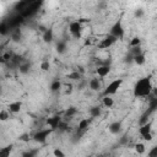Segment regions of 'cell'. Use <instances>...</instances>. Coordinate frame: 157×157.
<instances>
[{
	"label": "cell",
	"instance_id": "1",
	"mask_svg": "<svg viewBox=\"0 0 157 157\" xmlns=\"http://www.w3.org/2000/svg\"><path fill=\"white\" fill-rule=\"evenodd\" d=\"M152 90H153V86L151 84L150 77H142L135 84L134 96L135 97H148Z\"/></svg>",
	"mask_w": 157,
	"mask_h": 157
},
{
	"label": "cell",
	"instance_id": "2",
	"mask_svg": "<svg viewBox=\"0 0 157 157\" xmlns=\"http://www.w3.org/2000/svg\"><path fill=\"white\" fill-rule=\"evenodd\" d=\"M122 84H123V79H116V80H113V81L106 87V90H104V96H112V95L117 93L118 90L120 88Z\"/></svg>",
	"mask_w": 157,
	"mask_h": 157
},
{
	"label": "cell",
	"instance_id": "3",
	"mask_svg": "<svg viewBox=\"0 0 157 157\" xmlns=\"http://www.w3.org/2000/svg\"><path fill=\"white\" fill-rule=\"evenodd\" d=\"M81 31H82V25H81L79 21H73V22L69 25V32H70L73 36L80 37Z\"/></svg>",
	"mask_w": 157,
	"mask_h": 157
},
{
	"label": "cell",
	"instance_id": "4",
	"mask_svg": "<svg viewBox=\"0 0 157 157\" xmlns=\"http://www.w3.org/2000/svg\"><path fill=\"white\" fill-rule=\"evenodd\" d=\"M117 41V38L116 37H113L112 34H109V36H107L104 39H102L99 43H98V48L99 49H107V48H109L111 45H113V43Z\"/></svg>",
	"mask_w": 157,
	"mask_h": 157
},
{
	"label": "cell",
	"instance_id": "5",
	"mask_svg": "<svg viewBox=\"0 0 157 157\" xmlns=\"http://www.w3.org/2000/svg\"><path fill=\"white\" fill-rule=\"evenodd\" d=\"M60 122H62L60 116H53V117L47 119V125H49L50 130H55V129H58Z\"/></svg>",
	"mask_w": 157,
	"mask_h": 157
},
{
	"label": "cell",
	"instance_id": "6",
	"mask_svg": "<svg viewBox=\"0 0 157 157\" xmlns=\"http://www.w3.org/2000/svg\"><path fill=\"white\" fill-rule=\"evenodd\" d=\"M111 34H112L113 37H116L117 39H118V38H122V37L124 36V28L122 27V23H120V22H117V23L112 27Z\"/></svg>",
	"mask_w": 157,
	"mask_h": 157
},
{
	"label": "cell",
	"instance_id": "7",
	"mask_svg": "<svg viewBox=\"0 0 157 157\" xmlns=\"http://www.w3.org/2000/svg\"><path fill=\"white\" fill-rule=\"evenodd\" d=\"M50 133H52L50 129H47V130H39L38 133L34 134V140L38 141V142H44Z\"/></svg>",
	"mask_w": 157,
	"mask_h": 157
},
{
	"label": "cell",
	"instance_id": "8",
	"mask_svg": "<svg viewBox=\"0 0 157 157\" xmlns=\"http://www.w3.org/2000/svg\"><path fill=\"white\" fill-rule=\"evenodd\" d=\"M109 73H111V68L107 66V65H101V66H98L96 69V74L99 77H106V76L109 75Z\"/></svg>",
	"mask_w": 157,
	"mask_h": 157
},
{
	"label": "cell",
	"instance_id": "9",
	"mask_svg": "<svg viewBox=\"0 0 157 157\" xmlns=\"http://www.w3.org/2000/svg\"><path fill=\"white\" fill-rule=\"evenodd\" d=\"M21 107H22V103H21V102H19V101H16V102H11V103H9V106H8V108H9L10 113H14V114L20 113Z\"/></svg>",
	"mask_w": 157,
	"mask_h": 157
},
{
	"label": "cell",
	"instance_id": "10",
	"mask_svg": "<svg viewBox=\"0 0 157 157\" xmlns=\"http://www.w3.org/2000/svg\"><path fill=\"white\" fill-rule=\"evenodd\" d=\"M151 128H152L151 123H145V124H142V125L139 128V134H140L141 136H144V135L151 133Z\"/></svg>",
	"mask_w": 157,
	"mask_h": 157
},
{
	"label": "cell",
	"instance_id": "11",
	"mask_svg": "<svg viewBox=\"0 0 157 157\" xmlns=\"http://www.w3.org/2000/svg\"><path fill=\"white\" fill-rule=\"evenodd\" d=\"M102 103H103V106L106 107V108H112L114 106V101L111 96H104L103 99H102Z\"/></svg>",
	"mask_w": 157,
	"mask_h": 157
},
{
	"label": "cell",
	"instance_id": "12",
	"mask_svg": "<svg viewBox=\"0 0 157 157\" xmlns=\"http://www.w3.org/2000/svg\"><path fill=\"white\" fill-rule=\"evenodd\" d=\"M53 39H54V34H53V31H52V30H47L43 33V41L45 43H50Z\"/></svg>",
	"mask_w": 157,
	"mask_h": 157
},
{
	"label": "cell",
	"instance_id": "13",
	"mask_svg": "<svg viewBox=\"0 0 157 157\" xmlns=\"http://www.w3.org/2000/svg\"><path fill=\"white\" fill-rule=\"evenodd\" d=\"M11 151H12V145H9L6 147L0 148V157H10Z\"/></svg>",
	"mask_w": 157,
	"mask_h": 157
},
{
	"label": "cell",
	"instance_id": "14",
	"mask_svg": "<svg viewBox=\"0 0 157 157\" xmlns=\"http://www.w3.org/2000/svg\"><path fill=\"white\" fill-rule=\"evenodd\" d=\"M10 32V27L6 22H0V36H8Z\"/></svg>",
	"mask_w": 157,
	"mask_h": 157
},
{
	"label": "cell",
	"instance_id": "15",
	"mask_svg": "<svg viewBox=\"0 0 157 157\" xmlns=\"http://www.w3.org/2000/svg\"><path fill=\"white\" fill-rule=\"evenodd\" d=\"M120 128H122V124L119 122H114V123H112L109 125V131L112 134H118L120 131Z\"/></svg>",
	"mask_w": 157,
	"mask_h": 157
},
{
	"label": "cell",
	"instance_id": "16",
	"mask_svg": "<svg viewBox=\"0 0 157 157\" xmlns=\"http://www.w3.org/2000/svg\"><path fill=\"white\" fill-rule=\"evenodd\" d=\"M90 88L91 90H93V91H98L99 88H101V82H99V80L98 79H91V81H90Z\"/></svg>",
	"mask_w": 157,
	"mask_h": 157
},
{
	"label": "cell",
	"instance_id": "17",
	"mask_svg": "<svg viewBox=\"0 0 157 157\" xmlns=\"http://www.w3.org/2000/svg\"><path fill=\"white\" fill-rule=\"evenodd\" d=\"M88 124H90V120H88V119H81V120L79 122L77 129H79L80 131H84V130H86V129L88 128Z\"/></svg>",
	"mask_w": 157,
	"mask_h": 157
},
{
	"label": "cell",
	"instance_id": "18",
	"mask_svg": "<svg viewBox=\"0 0 157 157\" xmlns=\"http://www.w3.org/2000/svg\"><path fill=\"white\" fill-rule=\"evenodd\" d=\"M145 62H146V59H145V55H144L142 53L134 57V63H135L136 65H144Z\"/></svg>",
	"mask_w": 157,
	"mask_h": 157
},
{
	"label": "cell",
	"instance_id": "19",
	"mask_svg": "<svg viewBox=\"0 0 157 157\" xmlns=\"http://www.w3.org/2000/svg\"><path fill=\"white\" fill-rule=\"evenodd\" d=\"M60 88H62V82H60L59 80H55V81L52 82V85H50V91H52V92H57V91H59Z\"/></svg>",
	"mask_w": 157,
	"mask_h": 157
},
{
	"label": "cell",
	"instance_id": "20",
	"mask_svg": "<svg viewBox=\"0 0 157 157\" xmlns=\"http://www.w3.org/2000/svg\"><path fill=\"white\" fill-rule=\"evenodd\" d=\"M135 151H136L137 155H144L145 151H146V147H145V145L142 142H137L135 145Z\"/></svg>",
	"mask_w": 157,
	"mask_h": 157
},
{
	"label": "cell",
	"instance_id": "21",
	"mask_svg": "<svg viewBox=\"0 0 157 157\" xmlns=\"http://www.w3.org/2000/svg\"><path fill=\"white\" fill-rule=\"evenodd\" d=\"M23 22V17L21 16V15H19V16H15L11 21H10V26H17V25H20V23H22Z\"/></svg>",
	"mask_w": 157,
	"mask_h": 157
},
{
	"label": "cell",
	"instance_id": "22",
	"mask_svg": "<svg viewBox=\"0 0 157 157\" xmlns=\"http://www.w3.org/2000/svg\"><path fill=\"white\" fill-rule=\"evenodd\" d=\"M9 118H10V116H9L8 111H5V109L0 111V122H6Z\"/></svg>",
	"mask_w": 157,
	"mask_h": 157
},
{
	"label": "cell",
	"instance_id": "23",
	"mask_svg": "<svg viewBox=\"0 0 157 157\" xmlns=\"http://www.w3.org/2000/svg\"><path fill=\"white\" fill-rule=\"evenodd\" d=\"M141 44V39L139 37H134L131 41H130V47L131 48H136V47H140Z\"/></svg>",
	"mask_w": 157,
	"mask_h": 157
},
{
	"label": "cell",
	"instance_id": "24",
	"mask_svg": "<svg viewBox=\"0 0 157 157\" xmlns=\"http://www.w3.org/2000/svg\"><path fill=\"white\" fill-rule=\"evenodd\" d=\"M53 155H54V157H66L65 153L60 148H54L53 150Z\"/></svg>",
	"mask_w": 157,
	"mask_h": 157
},
{
	"label": "cell",
	"instance_id": "25",
	"mask_svg": "<svg viewBox=\"0 0 157 157\" xmlns=\"http://www.w3.org/2000/svg\"><path fill=\"white\" fill-rule=\"evenodd\" d=\"M90 113H91L92 117H97L101 113V109H99V107H92L91 111H90Z\"/></svg>",
	"mask_w": 157,
	"mask_h": 157
},
{
	"label": "cell",
	"instance_id": "26",
	"mask_svg": "<svg viewBox=\"0 0 157 157\" xmlns=\"http://www.w3.org/2000/svg\"><path fill=\"white\" fill-rule=\"evenodd\" d=\"M41 69H42L43 71H48V70L50 69V64H49L48 62H43V63L41 64Z\"/></svg>",
	"mask_w": 157,
	"mask_h": 157
},
{
	"label": "cell",
	"instance_id": "27",
	"mask_svg": "<svg viewBox=\"0 0 157 157\" xmlns=\"http://www.w3.org/2000/svg\"><path fill=\"white\" fill-rule=\"evenodd\" d=\"M57 48H58V52H59V53H64V52H65V44H64L63 42L58 43Z\"/></svg>",
	"mask_w": 157,
	"mask_h": 157
},
{
	"label": "cell",
	"instance_id": "28",
	"mask_svg": "<svg viewBox=\"0 0 157 157\" xmlns=\"http://www.w3.org/2000/svg\"><path fill=\"white\" fill-rule=\"evenodd\" d=\"M148 157H157V147L156 146H153L151 148V151L148 152Z\"/></svg>",
	"mask_w": 157,
	"mask_h": 157
},
{
	"label": "cell",
	"instance_id": "29",
	"mask_svg": "<svg viewBox=\"0 0 157 157\" xmlns=\"http://www.w3.org/2000/svg\"><path fill=\"white\" fill-rule=\"evenodd\" d=\"M68 77L69 79H73V80H79L80 79V74L79 73H73V74L68 75Z\"/></svg>",
	"mask_w": 157,
	"mask_h": 157
},
{
	"label": "cell",
	"instance_id": "30",
	"mask_svg": "<svg viewBox=\"0 0 157 157\" xmlns=\"http://www.w3.org/2000/svg\"><path fill=\"white\" fill-rule=\"evenodd\" d=\"M152 137H153L152 133H148V134H146V135H144V136H142V139H144L145 141H151V140H152Z\"/></svg>",
	"mask_w": 157,
	"mask_h": 157
},
{
	"label": "cell",
	"instance_id": "31",
	"mask_svg": "<svg viewBox=\"0 0 157 157\" xmlns=\"http://www.w3.org/2000/svg\"><path fill=\"white\" fill-rule=\"evenodd\" d=\"M75 113H76V109H75L74 107H70V108L66 111V116H69V117L73 116V114H75Z\"/></svg>",
	"mask_w": 157,
	"mask_h": 157
},
{
	"label": "cell",
	"instance_id": "32",
	"mask_svg": "<svg viewBox=\"0 0 157 157\" xmlns=\"http://www.w3.org/2000/svg\"><path fill=\"white\" fill-rule=\"evenodd\" d=\"M3 59H4L5 62H9V60L11 59V54H10V53H5V54L3 55Z\"/></svg>",
	"mask_w": 157,
	"mask_h": 157
},
{
	"label": "cell",
	"instance_id": "33",
	"mask_svg": "<svg viewBox=\"0 0 157 157\" xmlns=\"http://www.w3.org/2000/svg\"><path fill=\"white\" fill-rule=\"evenodd\" d=\"M23 157H33V152H27V153H23Z\"/></svg>",
	"mask_w": 157,
	"mask_h": 157
},
{
	"label": "cell",
	"instance_id": "34",
	"mask_svg": "<svg viewBox=\"0 0 157 157\" xmlns=\"http://www.w3.org/2000/svg\"><path fill=\"white\" fill-rule=\"evenodd\" d=\"M135 15H136V16H141V15H142V11H141V10H139V11H136V12H135Z\"/></svg>",
	"mask_w": 157,
	"mask_h": 157
}]
</instances>
